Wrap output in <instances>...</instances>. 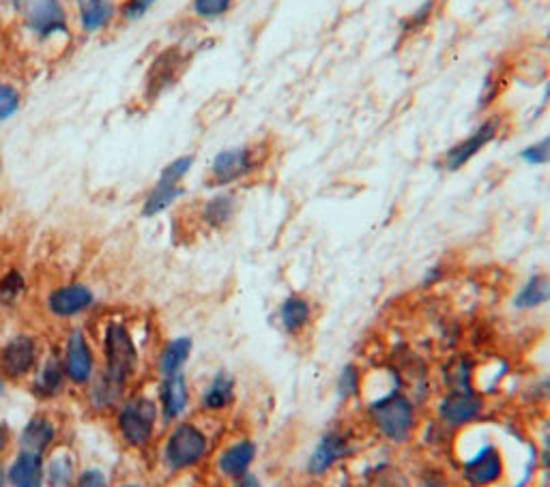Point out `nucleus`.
<instances>
[{
    "mask_svg": "<svg viewBox=\"0 0 550 487\" xmlns=\"http://www.w3.org/2000/svg\"><path fill=\"white\" fill-rule=\"evenodd\" d=\"M22 13L26 33H31L41 46L71 37L69 13L63 0H26Z\"/></svg>",
    "mask_w": 550,
    "mask_h": 487,
    "instance_id": "f257e3e1",
    "label": "nucleus"
},
{
    "mask_svg": "<svg viewBox=\"0 0 550 487\" xmlns=\"http://www.w3.org/2000/svg\"><path fill=\"white\" fill-rule=\"evenodd\" d=\"M138 365V352L132 335L121 322H110L106 329V378L125 385V380L134 374Z\"/></svg>",
    "mask_w": 550,
    "mask_h": 487,
    "instance_id": "f03ea898",
    "label": "nucleus"
},
{
    "mask_svg": "<svg viewBox=\"0 0 550 487\" xmlns=\"http://www.w3.org/2000/svg\"><path fill=\"white\" fill-rule=\"evenodd\" d=\"M260 166V149L254 144L233 146L217 153L211 161L209 176L211 183L217 187L233 185L245 176H250Z\"/></svg>",
    "mask_w": 550,
    "mask_h": 487,
    "instance_id": "7ed1b4c3",
    "label": "nucleus"
},
{
    "mask_svg": "<svg viewBox=\"0 0 550 487\" xmlns=\"http://www.w3.org/2000/svg\"><path fill=\"white\" fill-rule=\"evenodd\" d=\"M374 423L379 425V430L392 440H407L413 430V408L411 404L400 395H389L383 402H376L370 408Z\"/></svg>",
    "mask_w": 550,
    "mask_h": 487,
    "instance_id": "20e7f679",
    "label": "nucleus"
},
{
    "mask_svg": "<svg viewBox=\"0 0 550 487\" xmlns=\"http://www.w3.org/2000/svg\"><path fill=\"white\" fill-rule=\"evenodd\" d=\"M499 129H501V116H488L486 121L477 125V129L471 131L465 140L458 142L456 146H452V149L445 153L443 168L450 172H456L462 166H467L473 157L480 155L486 146L497 138Z\"/></svg>",
    "mask_w": 550,
    "mask_h": 487,
    "instance_id": "39448f33",
    "label": "nucleus"
},
{
    "mask_svg": "<svg viewBox=\"0 0 550 487\" xmlns=\"http://www.w3.org/2000/svg\"><path fill=\"white\" fill-rule=\"evenodd\" d=\"M207 451V438L194 425H179L166 445V462L170 468L194 466Z\"/></svg>",
    "mask_w": 550,
    "mask_h": 487,
    "instance_id": "423d86ee",
    "label": "nucleus"
},
{
    "mask_svg": "<svg viewBox=\"0 0 550 487\" xmlns=\"http://www.w3.org/2000/svg\"><path fill=\"white\" fill-rule=\"evenodd\" d=\"M157 410L149 400H134L123 406L119 415V430L129 445L144 447L153 436Z\"/></svg>",
    "mask_w": 550,
    "mask_h": 487,
    "instance_id": "0eeeda50",
    "label": "nucleus"
},
{
    "mask_svg": "<svg viewBox=\"0 0 550 487\" xmlns=\"http://www.w3.org/2000/svg\"><path fill=\"white\" fill-rule=\"evenodd\" d=\"M78 26L84 35H99L108 31L119 16L114 0H76Z\"/></svg>",
    "mask_w": 550,
    "mask_h": 487,
    "instance_id": "6e6552de",
    "label": "nucleus"
},
{
    "mask_svg": "<svg viewBox=\"0 0 550 487\" xmlns=\"http://www.w3.org/2000/svg\"><path fill=\"white\" fill-rule=\"evenodd\" d=\"M93 290L84 284H67L50 292L48 309L59 318H71L86 312L93 305Z\"/></svg>",
    "mask_w": 550,
    "mask_h": 487,
    "instance_id": "1a4fd4ad",
    "label": "nucleus"
},
{
    "mask_svg": "<svg viewBox=\"0 0 550 487\" xmlns=\"http://www.w3.org/2000/svg\"><path fill=\"white\" fill-rule=\"evenodd\" d=\"M65 374L78 382V385H84L89 382L93 376V354L91 346L86 342V337L82 331H74L67 337L65 344Z\"/></svg>",
    "mask_w": 550,
    "mask_h": 487,
    "instance_id": "9d476101",
    "label": "nucleus"
},
{
    "mask_svg": "<svg viewBox=\"0 0 550 487\" xmlns=\"http://www.w3.org/2000/svg\"><path fill=\"white\" fill-rule=\"evenodd\" d=\"M35 339L28 335H16L11 342L3 348L0 361H3V370L9 376H22L31 370L35 363Z\"/></svg>",
    "mask_w": 550,
    "mask_h": 487,
    "instance_id": "9b49d317",
    "label": "nucleus"
},
{
    "mask_svg": "<svg viewBox=\"0 0 550 487\" xmlns=\"http://www.w3.org/2000/svg\"><path fill=\"white\" fill-rule=\"evenodd\" d=\"M501 455L495 447H484L480 453H477L473 460L467 462L465 466V477L473 485H488L495 483L501 477Z\"/></svg>",
    "mask_w": 550,
    "mask_h": 487,
    "instance_id": "f8f14e48",
    "label": "nucleus"
},
{
    "mask_svg": "<svg viewBox=\"0 0 550 487\" xmlns=\"http://www.w3.org/2000/svg\"><path fill=\"white\" fill-rule=\"evenodd\" d=\"M480 410V397L473 395L471 391H456L441 404V417L452 425H462L473 421L480 415Z\"/></svg>",
    "mask_w": 550,
    "mask_h": 487,
    "instance_id": "ddd939ff",
    "label": "nucleus"
},
{
    "mask_svg": "<svg viewBox=\"0 0 550 487\" xmlns=\"http://www.w3.org/2000/svg\"><path fill=\"white\" fill-rule=\"evenodd\" d=\"M349 453H351V447L346 445V440L342 436L327 434L323 436L321 445H318L316 451L312 453L308 470L312 475H323L329 466H334L338 460H342V457H346Z\"/></svg>",
    "mask_w": 550,
    "mask_h": 487,
    "instance_id": "4468645a",
    "label": "nucleus"
},
{
    "mask_svg": "<svg viewBox=\"0 0 550 487\" xmlns=\"http://www.w3.org/2000/svg\"><path fill=\"white\" fill-rule=\"evenodd\" d=\"M13 487H41L43 483V460L41 453L24 451L9 470Z\"/></svg>",
    "mask_w": 550,
    "mask_h": 487,
    "instance_id": "2eb2a0df",
    "label": "nucleus"
},
{
    "mask_svg": "<svg viewBox=\"0 0 550 487\" xmlns=\"http://www.w3.org/2000/svg\"><path fill=\"white\" fill-rule=\"evenodd\" d=\"M181 196H183V187H181V183H170V181L157 179V183H155L153 189L149 191V196L144 198L142 215H144V217H155V215H159V213H164V211L170 209V206L175 204Z\"/></svg>",
    "mask_w": 550,
    "mask_h": 487,
    "instance_id": "dca6fc26",
    "label": "nucleus"
},
{
    "mask_svg": "<svg viewBox=\"0 0 550 487\" xmlns=\"http://www.w3.org/2000/svg\"><path fill=\"white\" fill-rule=\"evenodd\" d=\"M162 406H164V417L168 421L177 419L181 412L185 410V406H187V385H185V378L181 374L166 378L164 387H162Z\"/></svg>",
    "mask_w": 550,
    "mask_h": 487,
    "instance_id": "f3484780",
    "label": "nucleus"
},
{
    "mask_svg": "<svg viewBox=\"0 0 550 487\" xmlns=\"http://www.w3.org/2000/svg\"><path fill=\"white\" fill-rule=\"evenodd\" d=\"M254 445L250 440H243V442H237L235 447H230L228 451H224L222 460H220V468L224 475L228 477H243L245 472H248L252 460H254Z\"/></svg>",
    "mask_w": 550,
    "mask_h": 487,
    "instance_id": "a211bd4d",
    "label": "nucleus"
},
{
    "mask_svg": "<svg viewBox=\"0 0 550 487\" xmlns=\"http://www.w3.org/2000/svg\"><path fill=\"white\" fill-rule=\"evenodd\" d=\"M52 440H54V425L46 417H33L22 432V447L24 451H31V453L46 451Z\"/></svg>",
    "mask_w": 550,
    "mask_h": 487,
    "instance_id": "6ab92c4d",
    "label": "nucleus"
},
{
    "mask_svg": "<svg viewBox=\"0 0 550 487\" xmlns=\"http://www.w3.org/2000/svg\"><path fill=\"white\" fill-rule=\"evenodd\" d=\"M310 303L299 297V294H291L288 297L282 307H280V320H282V327L288 331V333H297L301 331L303 327H306L308 320H310Z\"/></svg>",
    "mask_w": 550,
    "mask_h": 487,
    "instance_id": "aec40b11",
    "label": "nucleus"
},
{
    "mask_svg": "<svg viewBox=\"0 0 550 487\" xmlns=\"http://www.w3.org/2000/svg\"><path fill=\"white\" fill-rule=\"evenodd\" d=\"M550 301V277L548 275H531L523 290L518 292L516 307L518 309H533Z\"/></svg>",
    "mask_w": 550,
    "mask_h": 487,
    "instance_id": "412c9836",
    "label": "nucleus"
},
{
    "mask_svg": "<svg viewBox=\"0 0 550 487\" xmlns=\"http://www.w3.org/2000/svg\"><path fill=\"white\" fill-rule=\"evenodd\" d=\"M235 215V198L230 194H217L202 206V221L209 228H224Z\"/></svg>",
    "mask_w": 550,
    "mask_h": 487,
    "instance_id": "4be33fe9",
    "label": "nucleus"
},
{
    "mask_svg": "<svg viewBox=\"0 0 550 487\" xmlns=\"http://www.w3.org/2000/svg\"><path fill=\"white\" fill-rule=\"evenodd\" d=\"M190 352H192V339L190 337L172 339V342L162 352V361H159V370H162V374L166 378L179 374V370L185 365V361L190 359Z\"/></svg>",
    "mask_w": 550,
    "mask_h": 487,
    "instance_id": "5701e85b",
    "label": "nucleus"
},
{
    "mask_svg": "<svg viewBox=\"0 0 550 487\" xmlns=\"http://www.w3.org/2000/svg\"><path fill=\"white\" fill-rule=\"evenodd\" d=\"M233 397H235V380L226 372H220L213 378L205 397H202V406L209 410H220L233 402Z\"/></svg>",
    "mask_w": 550,
    "mask_h": 487,
    "instance_id": "b1692460",
    "label": "nucleus"
},
{
    "mask_svg": "<svg viewBox=\"0 0 550 487\" xmlns=\"http://www.w3.org/2000/svg\"><path fill=\"white\" fill-rule=\"evenodd\" d=\"M181 65L179 56L175 52H166L157 58L151 69V80H149V91L157 95L164 86H170L175 82V71Z\"/></svg>",
    "mask_w": 550,
    "mask_h": 487,
    "instance_id": "393cba45",
    "label": "nucleus"
},
{
    "mask_svg": "<svg viewBox=\"0 0 550 487\" xmlns=\"http://www.w3.org/2000/svg\"><path fill=\"white\" fill-rule=\"evenodd\" d=\"M63 376H65V367L61 365L59 359L52 357V359H48L46 367L41 370L35 389L41 395H56L63 387Z\"/></svg>",
    "mask_w": 550,
    "mask_h": 487,
    "instance_id": "a878e982",
    "label": "nucleus"
},
{
    "mask_svg": "<svg viewBox=\"0 0 550 487\" xmlns=\"http://www.w3.org/2000/svg\"><path fill=\"white\" fill-rule=\"evenodd\" d=\"M22 108V91L20 88L0 78V125L9 123L13 116H16Z\"/></svg>",
    "mask_w": 550,
    "mask_h": 487,
    "instance_id": "bb28decb",
    "label": "nucleus"
},
{
    "mask_svg": "<svg viewBox=\"0 0 550 487\" xmlns=\"http://www.w3.org/2000/svg\"><path fill=\"white\" fill-rule=\"evenodd\" d=\"M26 290L24 275L16 269L7 271L3 277H0V305H13L16 303Z\"/></svg>",
    "mask_w": 550,
    "mask_h": 487,
    "instance_id": "cd10ccee",
    "label": "nucleus"
},
{
    "mask_svg": "<svg viewBox=\"0 0 550 487\" xmlns=\"http://www.w3.org/2000/svg\"><path fill=\"white\" fill-rule=\"evenodd\" d=\"M233 7V0H194L192 11L198 20L213 22L224 18Z\"/></svg>",
    "mask_w": 550,
    "mask_h": 487,
    "instance_id": "c85d7f7f",
    "label": "nucleus"
},
{
    "mask_svg": "<svg viewBox=\"0 0 550 487\" xmlns=\"http://www.w3.org/2000/svg\"><path fill=\"white\" fill-rule=\"evenodd\" d=\"M194 161H196L194 155H181L177 159H172L170 164H166L162 168V172H159V179L170 181V183H181L194 168Z\"/></svg>",
    "mask_w": 550,
    "mask_h": 487,
    "instance_id": "c756f323",
    "label": "nucleus"
},
{
    "mask_svg": "<svg viewBox=\"0 0 550 487\" xmlns=\"http://www.w3.org/2000/svg\"><path fill=\"white\" fill-rule=\"evenodd\" d=\"M520 159L529 166H546L550 164V136L529 144L527 149L520 151Z\"/></svg>",
    "mask_w": 550,
    "mask_h": 487,
    "instance_id": "7c9ffc66",
    "label": "nucleus"
},
{
    "mask_svg": "<svg viewBox=\"0 0 550 487\" xmlns=\"http://www.w3.org/2000/svg\"><path fill=\"white\" fill-rule=\"evenodd\" d=\"M157 3V0H125L119 9V16L125 22H138L142 20L147 13L151 11V7Z\"/></svg>",
    "mask_w": 550,
    "mask_h": 487,
    "instance_id": "2f4dec72",
    "label": "nucleus"
},
{
    "mask_svg": "<svg viewBox=\"0 0 550 487\" xmlns=\"http://www.w3.org/2000/svg\"><path fill=\"white\" fill-rule=\"evenodd\" d=\"M432 13H434V0H428V3H424L417 11L411 13V16L407 18V22L402 24V28L407 33H419L430 22Z\"/></svg>",
    "mask_w": 550,
    "mask_h": 487,
    "instance_id": "473e14b6",
    "label": "nucleus"
},
{
    "mask_svg": "<svg viewBox=\"0 0 550 487\" xmlns=\"http://www.w3.org/2000/svg\"><path fill=\"white\" fill-rule=\"evenodd\" d=\"M71 479V462L67 457H59V460H54L50 466V483L56 487L67 485Z\"/></svg>",
    "mask_w": 550,
    "mask_h": 487,
    "instance_id": "72a5a7b5",
    "label": "nucleus"
},
{
    "mask_svg": "<svg viewBox=\"0 0 550 487\" xmlns=\"http://www.w3.org/2000/svg\"><path fill=\"white\" fill-rule=\"evenodd\" d=\"M338 393L340 397H351L357 393V372L355 367H344V372L338 378Z\"/></svg>",
    "mask_w": 550,
    "mask_h": 487,
    "instance_id": "f704fd0d",
    "label": "nucleus"
},
{
    "mask_svg": "<svg viewBox=\"0 0 550 487\" xmlns=\"http://www.w3.org/2000/svg\"><path fill=\"white\" fill-rule=\"evenodd\" d=\"M78 487H108V481L104 477V472L86 470L78 481Z\"/></svg>",
    "mask_w": 550,
    "mask_h": 487,
    "instance_id": "c9c22d12",
    "label": "nucleus"
},
{
    "mask_svg": "<svg viewBox=\"0 0 550 487\" xmlns=\"http://www.w3.org/2000/svg\"><path fill=\"white\" fill-rule=\"evenodd\" d=\"M3 3L13 11V13H22L26 0H3Z\"/></svg>",
    "mask_w": 550,
    "mask_h": 487,
    "instance_id": "e433bc0d",
    "label": "nucleus"
},
{
    "mask_svg": "<svg viewBox=\"0 0 550 487\" xmlns=\"http://www.w3.org/2000/svg\"><path fill=\"white\" fill-rule=\"evenodd\" d=\"M237 487H260V483L254 477H245Z\"/></svg>",
    "mask_w": 550,
    "mask_h": 487,
    "instance_id": "4c0bfd02",
    "label": "nucleus"
},
{
    "mask_svg": "<svg viewBox=\"0 0 550 487\" xmlns=\"http://www.w3.org/2000/svg\"><path fill=\"white\" fill-rule=\"evenodd\" d=\"M544 464L550 466V445H548V449L544 451Z\"/></svg>",
    "mask_w": 550,
    "mask_h": 487,
    "instance_id": "58836bf2",
    "label": "nucleus"
},
{
    "mask_svg": "<svg viewBox=\"0 0 550 487\" xmlns=\"http://www.w3.org/2000/svg\"><path fill=\"white\" fill-rule=\"evenodd\" d=\"M5 445V432H3V427H0V449H3Z\"/></svg>",
    "mask_w": 550,
    "mask_h": 487,
    "instance_id": "ea45409f",
    "label": "nucleus"
},
{
    "mask_svg": "<svg viewBox=\"0 0 550 487\" xmlns=\"http://www.w3.org/2000/svg\"><path fill=\"white\" fill-rule=\"evenodd\" d=\"M3 481H5V477H3V468H0V487H3Z\"/></svg>",
    "mask_w": 550,
    "mask_h": 487,
    "instance_id": "a19ab883",
    "label": "nucleus"
},
{
    "mask_svg": "<svg viewBox=\"0 0 550 487\" xmlns=\"http://www.w3.org/2000/svg\"><path fill=\"white\" fill-rule=\"evenodd\" d=\"M125 487H136V485H125Z\"/></svg>",
    "mask_w": 550,
    "mask_h": 487,
    "instance_id": "79ce46f5",
    "label": "nucleus"
}]
</instances>
